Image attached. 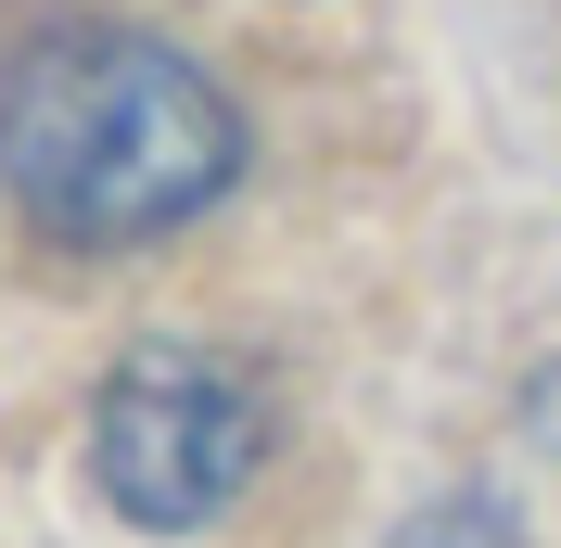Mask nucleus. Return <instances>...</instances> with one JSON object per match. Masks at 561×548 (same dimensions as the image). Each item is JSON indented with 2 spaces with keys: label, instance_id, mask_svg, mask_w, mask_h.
<instances>
[{
  "label": "nucleus",
  "instance_id": "3",
  "mask_svg": "<svg viewBox=\"0 0 561 548\" xmlns=\"http://www.w3.org/2000/svg\"><path fill=\"white\" fill-rule=\"evenodd\" d=\"M396 548H524V536H511V511H497V498H434Z\"/></svg>",
  "mask_w": 561,
  "mask_h": 548
},
{
  "label": "nucleus",
  "instance_id": "1",
  "mask_svg": "<svg viewBox=\"0 0 561 548\" xmlns=\"http://www.w3.org/2000/svg\"><path fill=\"white\" fill-rule=\"evenodd\" d=\"M230 179H243V115L179 38L51 26L0 65V192L77 255L192 230Z\"/></svg>",
  "mask_w": 561,
  "mask_h": 548
},
{
  "label": "nucleus",
  "instance_id": "2",
  "mask_svg": "<svg viewBox=\"0 0 561 548\" xmlns=\"http://www.w3.org/2000/svg\"><path fill=\"white\" fill-rule=\"evenodd\" d=\"M255 459H268V396L243 357H205V344H140L90 409V472L153 536L217 523L255 484Z\"/></svg>",
  "mask_w": 561,
  "mask_h": 548
}]
</instances>
